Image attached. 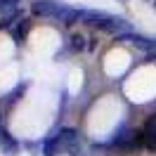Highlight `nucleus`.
Returning <instances> with one entry per match:
<instances>
[{"label":"nucleus","mask_w":156,"mask_h":156,"mask_svg":"<svg viewBox=\"0 0 156 156\" xmlns=\"http://www.w3.org/2000/svg\"><path fill=\"white\" fill-rule=\"evenodd\" d=\"M69 40H71V50H73V52H83V50L88 48V43H85V38H83L80 33H73Z\"/></svg>","instance_id":"obj_9"},{"label":"nucleus","mask_w":156,"mask_h":156,"mask_svg":"<svg viewBox=\"0 0 156 156\" xmlns=\"http://www.w3.org/2000/svg\"><path fill=\"white\" fill-rule=\"evenodd\" d=\"M97 48V38H90L88 40V50H95Z\"/></svg>","instance_id":"obj_11"},{"label":"nucleus","mask_w":156,"mask_h":156,"mask_svg":"<svg viewBox=\"0 0 156 156\" xmlns=\"http://www.w3.org/2000/svg\"><path fill=\"white\" fill-rule=\"evenodd\" d=\"M17 7H19V0H0V14H7Z\"/></svg>","instance_id":"obj_10"},{"label":"nucleus","mask_w":156,"mask_h":156,"mask_svg":"<svg viewBox=\"0 0 156 156\" xmlns=\"http://www.w3.org/2000/svg\"><path fill=\"white\" fill-rule=\"evenodd\" d=\"M0 149H2V154H5V156H14L17 151H19L17 137H12L7 128H0Z\"/></svg>","instance_id":"obj_4"},{"label":"nucleus","mask_w":156,"mask_h":156,"mask_svg":"<svg viewBox=\"0 0 156 156\" xmlns=\"http://www.w3.org/2000/svg\"><path fill=\"white\" fill-rule=\"evenodd\" d=\"M33 14L36 17H48V19H57L59 12L64 10V2H59V0H36L33 2Z\"/></svg>","instance_id":"obj_3"},{"label":"nucleus","mask_w":156,"mask_h":156,"mask_svg":"<svg viewBox=\"0 0 156 156\" xmlns=\"http://www.w3.org/2000/svg\"><path fill=\"white\" fill-rule=\"evenodd\" d=\"M26 31H29V21L24 19L21 24H17V26L12 29V36H14V40H17V43H24V38H26Z\"/></svg>","instance_id":"obj_8"},{"label":"nucleus","mask_w":156,"mask_h":156,"mask_svg":"<svg viewBox=\"0 0 156 156\" xmlns=\"http://www.w3.org/2000/svg\"><path fill=\"white\" fill-rule=\"evenodd\" d=\"M21 21H24V12L17 7V10L7 12V14L2 17V21H0V29H12L14 24H21Z\"/></svg>","instance_id":"obj_7"},{"label":"nucleus","mask_w":156,"mask_h":156,"mask_svg":"<svg viewBox=\"0 0 156 156\" xmlns=\"http://www.w3.org/2000/svg\"><path fill=\"white\" fill-rule=\"evenodd\" d=\"M73 144H78V130L76 128H62L57 135H52L45 142L43 156H59L62 151H69Z\"/></svg>","instance_id":"obj_1"},{"label":"nucleus","mask_w":156,"mask_h":156,"mask_svg":"<svg viewBox=\"0 0 156 156\" xmlns=\"http://www.w3.org/2000/svg\"><path fill=\"white\" fill-rule=\"evenodd\" d=\"M107 17H109L107 12H99V10H80V24H95V26H99Z\"/></svg>","instance_id":"obj_5"},{"label":"nucleus","mask_w":156,"mask_h":156,"mask_svg":"<svg viewBox=\"0 0 156 156\" xmlns=\"http://www.w3.org/2000/svg\"><path fill=\"white\" fill-rule=\"evenodd\" d=\"M97 29L104 31V33H111V36H116V38H118V36L133 33V24H130L128 19H123V17H111V14H109V17L99 24Z\"/></svg>","instance_id":"obj_2"},{"label":"nucleus","mask_w":156,"mask_h":156,"mask_svg":"<svg viewBox=\"0 0 156 156\" xmlns=\"http://www.w3.org/2000/svg\"><path fill=\"white\" fill-rule=\"evenodd\" d=\"M144 144L156 151V116H149V121L144 123Z\"/></svg>","instance_id":"obj_6"}]
</instances>
